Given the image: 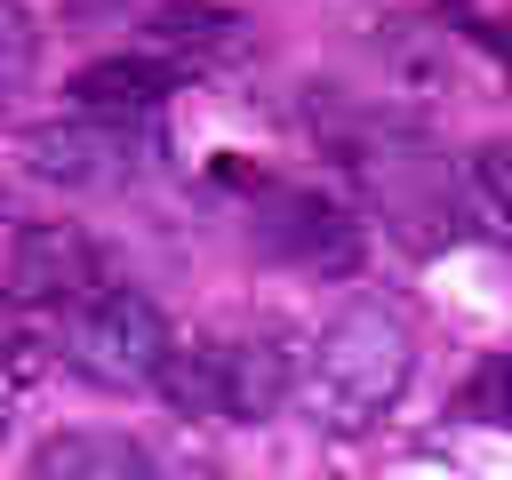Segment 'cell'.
<instances>
[{"label":"cell","instance_id":"5","mask_svg":"<svg viewBox=\"0 0 512 480\" xmlns=\"http://www.w3.org/2000/svg\"><path fill=\"white\" fill-rule=\"evenodd\" d=\"M24 160L32 176L64 192H128L160 160V120L152 112H64L24 136Z\"/></svg>","mask_w":512,"mask_h":480},{"label":"cell","instance_id":"9","mask_svg":"<svg viewBox=\"0 0 512 480\" xmlns=\"http://www.w3.org/2000/svg\"><path fill=\"white\" fill-rule=\"evenodd\" d=\"M472 208L496 224V240L512 248V144H488L472 160Z\"/></svg>","mask_w":512,"mask_h":480},{"label":"cell","instance_id":"13","mask_svg":"<svg viewBox=\"0 0 512 480\" xmlns=\"http://www.w3.org/2000/svg\"><path fill=\"white\" fill-rule=\"evenodd\" d=\"M16 312H24V304H16V296H8V280H0V344H16Z\"/></svg>","mask_w":512,"mask_h":480},{"label":"cell","instance_id":"4","mask_svg":"<svg viewBox=\"0 0 512 480\" xmlns=\"http://www.w3.org/2000/svg\"><path fill=\"white\" fill-rule=\"evenodd\" d=\"M168 352H176V336H168V320H160V304H152L144 288L104 280L96 296H80V304L64 312V360H72L88 384H104V392H144V384H160Z\"/></svg>","mask_w":512,"mask_h":480},{"label":"cell","instance_id":"12","mask_svg":"<svg viewBox=\"0 0 512 480\" xmlns=\"http://www.w3.org/2000/svg\"><path fill=\"white\" fill-rule=\"evenodd\" d=\"M464 32H472V40H480V48H488L504 72H512V32H504V24H464Z\"/></svg>","mask_w":512,"mask_h":480},{"label":"cell","instance_id":"3","mask_svg":"<svg viewBox=\"0 0 512 480\" xmlns=\"http://www.w3.org/2000/svg\"><path fill=\"white\" fill-rule=\"evenodd\" d=\"M216 184L240 200V224L264 256L296 264V272H352L360 264V224L344 200L312 192V184H280V176H248V168H216Z\"/></svg>","mask_w":512,"mask_h":480},{"label":"cell","instance_id":"6","mask_svg":"<svg viewBox=\"0 0 512 480\" xmlns=\"http://www.w3.org/2000/svg\"><path fill=\"white\" fill-rule=\"evenodd\" d=\"M136 48L168 56L176 72H208V64H232L248 48V24L232 8H208V0H168V8L144 16V40Z\"/></svg>","mask_w":512,"mask_h":480},{"label":"cell","instance_id":"8","mask_svg":"<svg viewBox=\"0 0 512 480\" xmlns=\"http://www.w3.org/2000/svg\"><path fill=\"white\" fill-rule=\"evenodd\" d=\"M184 72L152 48H120V56H96L80 80H72V112H160V96L176 88Z\"/></svg>","mask_w":512,"mask_h":480},{"label":"cell","instance_id":"11","mask_svg":"<svg viewBox=\"0 0 512 480\" xmlns=\"http://www.w3.org/2000/svg\"><path fill=\"white\" fill-rule=\"evenodd\" d=\"M32 56H40V32H32V16L16 8V0H0V96L32 72Z\"/></svg>","mask_w":512,"mask_h":480},{"label":"cell","instance_id":"7","mask_svg":"<svg viewBox=\"0 0 512 480\" xmlns=\"http://www.w3.org/2000/svg\"><path fill=\"white\" fill-rule=\"evenodd\" d=\"M24 480H160V464L128 432H56V440L32 448Z\"/></svg>","mask_w":512,"mask_h":480},{"label":"cell","instance_id":"1","mask_svg":"<svg viewBox=\"0 0 512 480\" xmlns=\"http://www.w3.org/2000/svg\"><path fill=\"white\" fill-rule=\"evenodd\" d=\"M408 376H416V328H408L392 304L360 296V304H344L320 336H304L296 408H304L320 432L352 440V432H368V424L408 392Z\"/></svg>","mask_w":512,"mask_h":480},{"label":"cell","instance_id":"14","mask_svg":"<svg viewBox=\"0 0 512 480\" xmlns=\"http://www.w3.org/2000/svg\"><path fill=\"white\" fill-rule=\"evenodd\" d=\"M0 424H8V416H0Z\"/></svg>","mask_w":512,"mask_h":480},{"label":"cell","instance_id":"10","mask_svg":"<svg viewBox=\"0 0 512 480\" xmlns=\"http://www.w3.org/2000/svg\"><path fill=\"white\" fill-rule=\"evenodd\" d=\"M464 416H480V424H512V360H504V352L472 368V384H464Z\"/></svg>","mask_w":512,"mask_h":480},{"label":"cell","instance_id":"2","mask_svg":"<svg viewBox=\"0 0 512 480\" xmlns=\"http://www.w3.org/2000/svg\"><path fill=\"white\" fill-rule=\"evenodd\" d=\"M296 368H304V344L288 328L240 320V328H208V336L176 344L152 392H168V408H184V416L264 424L296 400Z\"/></svg>","mask_w":512,"mask_h":480}]
</instances>
